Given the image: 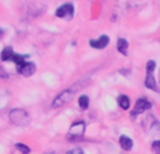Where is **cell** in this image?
<instances>
[{
	"instance_id": "obj_13",
	"label": "cell",
	"mask_w": 160,
	"mask_h": 154,
	"mask_svg": "<svg viewBox=\"0 0 160 154\" xmlns=\"http://www.w3.org/2000/svg\"><path fill=\"white\" fill-rule=\"evenodd\" d=\"M89 103H91V99H89V96H88L87 94H81L78 96V108L81 109L82 112L89 109Z\"/></svg>"
},
{
	"instance_id": "obj_8",
	"label": "cell",
	"mask_w": 160,
	"mask_h": 154,
	"mask_svg": "<svg viewBox=\"0 0 160 154\" xmlns=\"http://www.w3.org/2000/svg\"><path fill=\"white\" fill-rule=\"evenodd\" d=\"M145 86H146V89H149V91L157 92V94L160 92V88H159V84H157V79L154 78V74H146Z\"/></svg>"
},
{
	"instance_id": "obj_20",
	"label": "cell",
	"mask_w": 160,
	"mask_h": 154,
	"mask_svg": "<svg viewBox=\"0 0 160 154\" xmlns=\"http://www.w3.org/2000/svg\"><path fill=\"white\" fill-rule=\"evenodd\" d=\"M44 154H57V153H54V151H45Z\"/></svg>"
},
{
	"instance_id": "obj_3",
	"label": "cell",
	"mask_w": 160,
	"mask_h": 154,
	"mask_svg": "<svg viewBox=\"0 0 160 154\" xmlns=\"http://www.w3.org/2000/svg\"><path fill=\"white\" fill-rule=\"evenodd\" d=\"M75 92H77L75 88H68V89L61 91L60 94H58L57 96L52 99L51 106H52V108H60V106H64V105H67V103H70L71 100H72Z\"/></svg>"
},
{
	"instance_id": "obj_2",
	"label": "cell",
	"mask_w": 160,
	"mask_h": 154,
	"mask_svg": "<svg viewBox=\"0 0 160 154\" xmlns=\"http://www.w3.org/2000/svg\"><path fill=\"white\" fill-rule=\"evenodd\" d=\"M85 130H87V123H85V120L72 122L70 129H68V133H67V140H68V142L81 140L85 134Z\"/></svg>"
},
{
	"instance_id": "obj_11",
	"label": "cell",
	"mask_w": 160,
	"mask_h": 154,
	"mask_svg": "<svg viewBox=\"0 0 160 154\" xmlns=\"http://www.w3.org/2000/svg\"><path fill=\"white\" fill-rule=\"evenodd\" d=\"M118 142L123 151H130L133 148V140H132V137H129L128 134H121Z\"/></svg>"
},
{
	"instance_id": "obj_1",
	"label": "cell",
	"mask_w": 160,
	"mask_h": 154,
	"mask_svg": "<svg viewBox=\"0 0 160 154\" xmlns=\"http://www.w3.org/2000/svg\"><path fill=\"white\" fill-rule=\"evenodd\" d=\"M9 120L17 127H27L31 123L30 113L23 108H14L9 112Z\"/></svg>"
},
{
	"instance_id": "obj_15",
	"label": "cell",
	"mask_w": 160,
	"mask_h": 154,
	"mask_svg": "<svg viewBox=\"0 0 160 154\" xmlns=\"http://www.w3.org/2000/svg\"><path fill=\"white\" fill-rule=\"evenodd\" d=\"M154 71H156V61L149 60L146 62V74H154Z\"/></svg>"
},
{
	"instance_id": "obj_16",
	"label": "cell",
	"mask_w": 160,
	"mask_h": 154,
	"mask_svg": "<svg viewBox=\"0 0 160 154\" xmlns=\"http://www.w3.org/2000/svg\"><path fill=\"white\" fill-rule=\"evenodd\" d=\"M152 150H153V153L160 154V139H156L152 142Z\"/></svg>"
},
{
	"instance_id": "obj_7",
	"label": "cell",
	"mask_w": 160,
	"mask_h": 154,
	"mask_svg": "<svg viewBox=\"0 0 160 154\" xmlns=\"http://www.w3.org/2000/svg\"><path fill=\"white\" fill-rule=\"evenodd\" d=\"M88 42H89L91 48H94V50H105L106 47L109 46L111 38H109L108 34H102V36H99L98 38H91Z\"/></svg>"
},
{
	"instance_id": "obj_14",
	"label": "cell",
	"mask_w": 160,
	"mask_h": 154,
	"mask_svg": "<svg viewBox=\"0 0 160 154\" xmlns=\"http://www.w3.org/2000/svg\"><path fill=\"white\" fill-rule=\"evenodd\" d=\"M14 148L18 151V153H21V154H30L31 153V148L28 147L27 144H24V143H16Z\"/></svg>"
},
{
	"instance_id": "obj_4",
	"label": "cell",
	"mask_w": 160,
	"mask_h": 154,
	"mask_svg": "<svg viewBox=\"0 0 160 154\" xmlns=\"http://www.w3.org/2000/svg\"><path fill=\"white\" fill-rule=\"evenodd\" d=\"M152 106H153V105H152V102L148 99V98H145V96L139 98V99H136L135 105H133V109L130 110V118L136 119L139 115H142V113L150 110Z\"/></svg>"
},
{
	"instance_id": "obj_9",
	"label": "cell",
	"mask_w": 160,
	"mask_h": 154,
	"mask_svg": "<svg viewBox=\"0 0 160 154\" xmlns=\"http://www.w3.org/2000/svg\"><path fill=\"white\" fill-rule=\"evenodd\" d=\"M116 50H118V52L121 55L128 57V54H129V41L125 37H119L116 40Z\"/></svg>"
},
{
	"instance_id": "obj_18",
	"label": "cell",
	"mask_w": 160,
	"mask_h": 154,
	"mask_svg": "<svg viewBox=\"0 0 160 154\" xmlns=\"http://www.w3.org/2000/svg\"><path fill=\"white\" fill-rule=\"evenodd\" d=\"M119 72H121V74H123V75H129V70H121V71H119Z\"/></svg>"
},
{
	"instance_id": "obj_6",
	"label": "cell",
	"mask_w": 160,
	"mask_h": 154,
	"mask_svg": "<svg viewBox=\"0 0 160 154\" xmlns=\"http://www.w3.org/2000/svg\"><path fill=\"white\" fill-rule=\"evenodd\" d=\"M37 71V65L33 62V61H24V62L16 65V72L18 75L24 76V78H28V76H33Z\"/></svg>"
},
{
	"instance_id": "obj_12",
	"label": "cell",
	"mask_w": 160,
	"mask_h": 154,
	"mask_svg": "<svg viewBox=\"0 0 160 154\" xmlns=\"http://www.w3.org/2000/svg\"><path fill=\"white\" fill-rule=\"evenodd\" d=\"M116 103H118V106L122 109V110H129L130 106H132L130 98L128 96V95H125V94L118 95V98H116Z\"/></svg>"
},
{
	"instance_id": "obj_10",
	"label": "cell",
	"mask_w": 160,
	"mask_h": 154,
	"mask_svg": "<svg viewBox=\"0 0 160 154\" xmlns=\"http://www.w3.org/2000/svg\"><path fill=\"white\" fill-rule=\"evenodd\" d=\"M14 54H16V51L13 50V47H10V46L3 47V50L0 51V61L2 62H12Z\"/></svg>"
},
{
	"instance_id": "obj_17",
	"label": "cell",
	"mask_w": 160,
	"mask_h": 154,
	"mask_svg": "<svg viewBox=\"0 0 160 154\" xmlns=\"http://www.w3.org/2000/svg\"><path fill=\"white\" fill-rule=\"evenodd\" d=\"M65 154H85L84 150H82L81 147H72L71 150H68Z\"/></svg>"
},
{
	"instance_id": "obj_19",
	"label": "cell",
	"mask_w": 160,
	"mask_h": 154,
	"mask_svg": "<svg viewBox=\"0 0 160 154\" xmlns=\"http://www.w3.org/2000/svg\"><path fill=\"white\" fill-rule=\"evenodd\" d=\"M4 36V30H3V28H2V27H0V38H2V37H3Z\"/></svg>"
},
{
	"instance_id": "obj_5",
	"label": "cell",
	"mask_w": 160,
	"mask_h": 154,
	"mask_svg": "<svg viewBox=\"0 0 160 154\" xmlns=\"http://www.w3.org/2000/svg\"><path fill=\"white\" fill-rule=\"evenodd\" d=\"M55 17L58 18H62V20L70 21L74 18V14H75V7H74V3L71 2H67V3H62L55 9L54 12Z\"/></svg>"
}]
</instances>
